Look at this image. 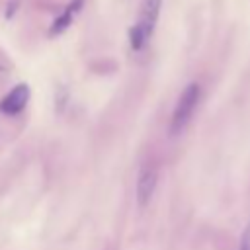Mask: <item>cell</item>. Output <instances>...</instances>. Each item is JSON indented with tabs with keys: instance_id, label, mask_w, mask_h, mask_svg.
<instances>
[{
	"instance_id": "obj_1",
	"label": "cell",
	"mask_w": 250,
	"mask_h": 250,
	"mask_svg": "<svg viewBox=\"0 0 250 250\" xmlns=\"http://www.w3.org/2000/svg\"><path fill=\"white\" fill-rule=\"evenodd\" d=\"M160 8H162V0H143L137 20L129 29V45L135 53L143 51L150 41L160 16Z\"/></svg>"
},
{
	"instance_id": "obj_2",
	"label": "cell",
	"mask_w": 250,
	"mask_h": 250,
	"mask_svg": "<svg viewBox=\"0 0 250 250\" xmlns=\"http://www.w3.org/2000/svg\"><path fill=\"white\" fill-rule=\"evenodd\" d=\"M199 98H201V88L197 82H189L182 90V94L176 102V107L172 111V117H170V135H180L186 129V125L189 123V119L199 104Z\"/></svg>"
},
{
	"instance_id": "obj_5",
	"label": "cell",
	"mask_w": 250,
	"mask_h": 250,
	"mask_svg": "<svg viewBox=\"0 0 250 250\" xmlns=\"http://www.w3.org/2000/svg\"><path fill=\"white\" fill-rule=\"evenodd\" d=\"M80 4H82V0H72V2L64 8V12H62L55 21H53V25H51V35H59V33H62V31L70 25L74 12H76V10H80Z\"/></svg>"
},
{
	"instance_id": "obj_4",
	"label": "cell",
	"mask_w": 250,
	"mask_h": 250,
	"mask_svg": "<svg viewBox=\"0 0 250 250\" xmlns=\"http://www.w3.org/2000/svg\"><path fill=\"white\" fill-rule=\"evenodd\" d=\"M29 102V86L27 84H18L14 86L0 102V111L4 115H18Z\"/></svg>"
},
{
	"instance_id": "obj_3",
	"label": "cell",
	"mask_w": 250,
	"mask_h": 250,
	"mask_svg": "<svg viewBox=\"0 0 250 250\" xmlns=\"http://www.w3.org/2000/svg\"><path fill=\"white\" fill-rule=\"evenodd\" d=\"M156 184H158V170H156V166L145 164L139 170V176H137V203L141 207H145L152 199Z\"/></svg>"
},
{
	"instance_id": "obj_6",
	"label": "cell",
	"mask_w": 250,
	"mask_h": 250,
	"mask_svg": "<svg viewBox=\"0 0 250 250\" xmlns=\"http://www.w3.org/2000/svg\"><path fill=\"white\" fill-rule=\"evenodd\" d=\"M236 250H250V221L246 223L242 234H240V242H238V248Z\"/></svg>"
}]
</instances>
